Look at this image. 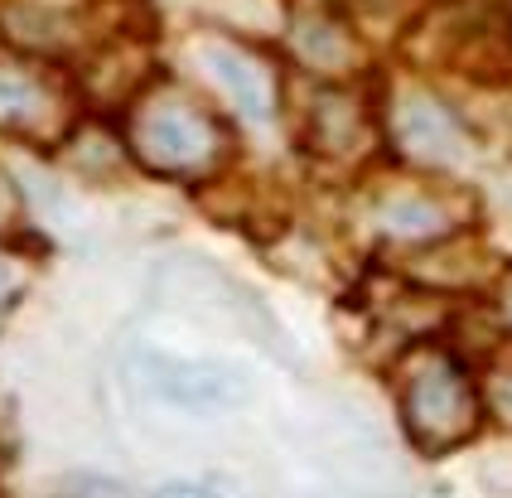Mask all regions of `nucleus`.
Returning a JSON list of instances; mask_svg holds the SVG:
<instances>
[{
	"instance_id": "1",
	"label": "nucleus",
	"mask_w": 512,
	"mask_h": 498,
	"mask_svg": "<svg viewBox=\"0 0 512 498\" xmlns=\"http://www.w3.org/2000/svg\"><path fill=\"white\" fill-rule=\"evenodd\" d=\"M401 421L426 455L474 440L479 421H484V402H479L469 368L450 349L411 353L406 378H401Z\"/></svg>"
},
{
	"instance_id": "2",
	"label": "nucleus",
	"mask_w": 512,
	"mask_h": 498,
	"mask_svg": "<svg viewBox=\"0 0 512 498\" xmlns=\"http://www.w3.org/2000/svg\"><path fill=\"white\" fill-rule=\"evenodd\" d=\"M136 150L165 175H203L223 155V126L194 102H155L136 121Z\"/></svg>"
},
{
	"instance_id": "3",
	"label": "nucleus",
	"mask_w": 512,
	"mask_h": 498,
	"mask_svg": "<svg viewBox=\"0 0 512 498\" xmlns=\"http://www.w3.org/2000/svg\"><path fill=\"white\" fill-rule=\"evenodd\" d=\"M141 382L174 407H228L247 397L242 373H232L223 363L174 358V353H141Z\"/></svg>"
},
{
	"instance_id": "4",
	"label": "nucleus",
	"mask_w": 512,
	"mask_h": 498,
	"mask_svg": "<svg viewBox=\"0 0 512 498\" xmlns=\"http://www.w3.org/2000/svg\"><path fill=\"white\" fill-rule=\"evenodd\" d=\"M58 117V97L49 88V78L29 63L0 59V126L5 131H49Z\"/></svg>"
},
{
	"instance_id": "5",
	"label": "nucleus",
	"mask_w": 512,
	"mask_h": 498,
	"mask_svg": "<svg viewBox=\"0 0 512 498\" xmlns=\"http://www.w3.org/2000/svg\"><path fill=\"white\" fill-rule=\"evenodd\" d=\"M208 63H213V78L228 88V97L247 112L252 121H271L276 112V88H271V73L266 63L237 49V44H208Z\"/></svg>"
},
{
	"instance_id": "6",
	"label": "nucleus",
	"mask_w": 512,
	"mask_h": 498,
	"mask_svg": "<svg viewBox=\"0 0 512 498\" xmlns=\"http://www.w3.org/2000/svg\"><path fill=\"white\" fill-rule=\"evenodd\" d=\"M401 141L416 160H430V165H450L464 155V136L455 131V121L445 117L435 102H411L406 117H401Z\"/></svg>"
},
{
	"instance_id": "7",
	"label": "nucleus",
	"mask_w": 512,
	"mask_h": 498,
	"mask_svg": "<svg viewBox=\"0 0 512 498\" xmlns=\"http://www.w3.org/2000/svg\"><path fill=\"white\" fill-rule=\"evenodd\" d=\"M295 49L314 63V68H324V73H334L343 63L358 54V44L343 34V25L334 20H300V30H295Z\"/></svg>"
},
{
	"instance_id": "8",
	"label": "nucleus",
	"mask_w": 512,
	"mask_h": 498,
	"mask_svg": "<svg viewBox=\"0 0 512 498\" xmlns=\"http://www.w3.org/2000/svg\"><path fill=\"white\" fill-rule=\"evenodd\" d=\"M382 228L421 242V237L445 233V213H440V204H430V199H392V204L382 208Z\"/></svg>"
},
{
	"instance_id": "9",
	"label": "nucleus",
	"mask_w": 512,
	"mask_h": 498,
	"mask_svg": "<svg viewBox=\"0 0 512 498\" xmlns=\"http://www.w3.org/2000/svg\"><path fill=\"white\" fill-rule=\"evenodd\" d=\"M155 498H218L213 489H203V484H165Z\"/></svg>"
},
{
	"instance_id": "10",
	"label": "nucleus",
	"mask_w": 512,
	"mask_h": 498,
	"mask_svg": "<svg viewBox=\"0 0 512 498\" xmlns=\"http://www.w3.org/2000/svg\"><path fill=\"white\" fill-rule=\"evenodd\" d=\"M5 223H15V194H10V184L0 179V228Z\"/></svg>"
},
{
	"instance_id": "11",
	"label": "nucleus",
	"mask_w": 512,
	"mask_h": 498,
	"mask_svg": "<svg viewBox=\"0 0 512 498\" xmlns=\"http://www.w3.org/2000/svg\"><path fill=\"white\" fill-rule=\"evenodd\" d=\"M10 291V271H5V266H0V295Z\"/></svg>"
},
{
	"instance_id": "12",
	"label": "nucleus",
	"mask_w": 512,
	"mask_h": 498,
	"mask_svg": "<svg viewBox=\"0 0 512 498\" xmlns=\"http://www.w3.org/2000/svg\"><path fill=\"white\" fill-rule=\"evenodd\" d=\"M508 320H512V286H508Z\"/></svg>"
}]
</instances>
